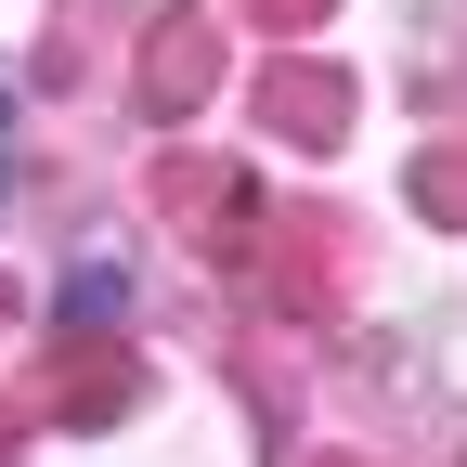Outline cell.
Segmentation results:
<instances>
[{
    "label": "cell",
    "instance_id": "1",
    "mask_svg": "<svg viewBox=\"0 0 467 467\" xmlns=\"http://www.w3.org/2000/svg\"><path fill=\"white\" fill-rule=\"evenodd\" d=\"M130 389H143V377H130V350H117V325H66V350H52L39 389H26V416H78V429H104Z\"/></svg>",
    "mask_w": 467,
    "mask_h": 467
},
{
    "label": "cell",
    "instance_id": "2",
    "mask_svg": "<svg viewBox=\"0 0 467 467\" xmlns=\"http://www.w3.org/2000/svg\"><path fill=\"white\" fill-rule=\"evenodd\" d=\"M208 78H221V14H156V39H143V104H156V117H195Z\"/></svg>",
    "mask_w": 467,
    "mask_h": 467
},
{
    "label": "cell",
    "instance_id": "3",
    "mask_svg": "<svg viewBox=\"0 0 467 467\" xmlns=\"http://www.w3.org/2000/svg\"><path fill=\"white\" fill-rule=\"evenodd\" d=\"M260 117H273L285 143H337V130H350V78L312 66V52H285V66L260 78Z\"/></svg>",
    "mask_w": 467,
    "mask_h": 467
},
{
    "label": "cell",
    "instance_id": "4",
    "mask_svg": "<svg viewBox=\"0 0 467 467\" xmlns=\"http://www.w3.org/2000/svg\"><path fill=\"white\" fill-rule=\"evenodd\" d=\"M416 208L429 221H467V143L454 156H416Z\"/></svg>",
    "mask_w": 467,
    "mask_h": 467
},
{
    "label": "cell",
    "instance_id": "5",
    "mask_svg": "<svg viewBox=\"0 0 467 467\" xmlns=\"http://www.w3.org/2000/svg\"><path fill=\"white\" fill-rule=\"evenodd\" d=\"M104 312H130V285H117V273H78L66 285V325H104Z\"/></svg>",
    "mask_w": 467,
    "mask_h": 467
},
{
    "label": "cell",
    "instance_id": "6",
    "mask_svg": "<svg viewBox=\"0 0 467 467\" xmlns=\"http://www.w3.org/2000/svg\"><path fill=\"white\" fill-rule=\"evenodd\" d=\"M234 14H260V26H273V39H299V26H312V14H325V0H234Z\"/></svg>",
    "mask_w": 467,
    "mask_h": 467
},
{
    "label": "cell",
    "instance_id": "7",
    "mask_svg": "<svg viewBox=\"0 0 467 467\" xmlns=\"http://www.w3.org/2000/svg\"><path fill=\"white\" fill-rule=\"evenodd\" d=\"M312 467H350V454H312Z\"/></svg>",
    "mask_w": 467,
    "mask_h": 467
},
{
    "label": "cell",
    "instance_id": "8",
    "mask_svg": "<svg viewBox=\"0 0 467 467\" xmlns=\"http://www.w3.org/2000/svg\"><path fill=\"white\" fill-rule=\"evenodd\" d=\"M0 312H14V285H0Z\"/></svg>",
    "mask_w": 467,
    "mask_h": 467
}]
</instances>
